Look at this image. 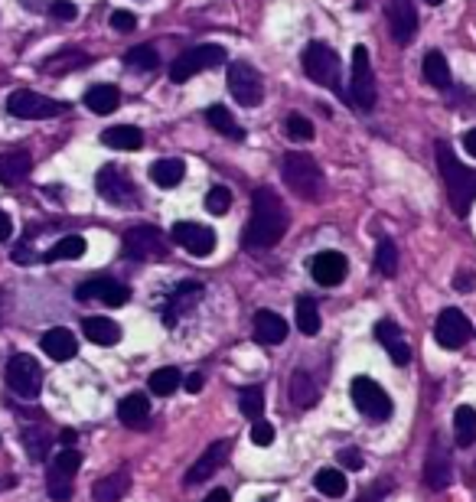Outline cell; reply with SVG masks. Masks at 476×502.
Returning <instances> with one entry per match:
<instances>
[{
	"label": "cell",
	"instance_id": "obj_1",
	"mask_svg": "<svg viewBox=\"0 0 476 502\" xmlns=\"http://www.w3.org/2000/svg\"><path fill=\"white\" fill-rule=\"evenodd\" d=\"M284 231H287L284 200L271 186H258L252 192V216H248V225H245V248L252 251L274 248L284 239Z\"/></svg>",
	"mask_w": 476,
	"mask_h": 502
},
{
	"label": "cell",
	"instance_id": "obj_2",
	"mask_svg": "<svg viewBox=\"0 0 476 502\" xmlns=\"http://www.w3.org/2000/svg\"><path fill=\"white\" fill-rule=\"evenodd\" d=\"M437 170H441V180L447 186L450 209H454V216L464 219L470 206L476 202V170L456 161V153L447 144H437Z\"/></svg>",
	"mask_w": 476,
	"mask_h": 502
},
{
	"label": "cell",
	"instance_id": "obj_3",
	"mask_svg": "<svg viewBox=\"0 0 476 502\" xmlns=\"http://www.w3.org/2000/svg\"><path fill=\"white\" fill-rule=\"evenodd\" d=\"M281 176L287 183V190L300 196L307 202H316L324 200L326 192V180H324V170H320V163L304 151H291L287 157L281 161Z\"/></svg>",
	"mask_w": 476,
	"mask_h": 502
},
{
	"label": "cell",
	"instance_id": "obj_4",
	"mask_svg": "<svg viewBox=\"0 0 476 502\" xmlns=\"http://www.w3.org/2000/svg\"><path fill=\"white\" fill-rule=\"evenodd\" d=\"M95 186H98V192L105 196V202H112V206H118V209H134V206H141V192H137L134 180L118 167V163H108V167H102V170L95 173Z\"/></svg>",
	"mask_w": 476,
	"mask_h": 502
},
{
	"label": "cell",
	"instance_id": "obj_5",
	"mask_svg": "<svg viewBox=\"0 0 476 502\" xmlns=\"http://www.w3.org/2000/svg\"><path fill=\"white\" fill-rule=\"evenodd\" d=\"M304 72H307V79L316 82V85L343 91V85H339V72H343V66H339V56H336L326 43H310V46H307Z\"/></svg>",
	"mask_w": 476,
	"mask_h": 502
},
{
	"label": "cell",
	"instance_id": "obj_6",
	"mask_svg": "<svg viewBox=\"0 0 476 502\" xmlns=\"http://www.w3.org/2000/svg\"><path fill=\"white\" fill-rule=\"evenodd\" d=\"M82 467V453L66 447L50 460V470H46V492H50L52 502H69L72 499V480Z\"/></svg>",
	"mask_w": 476,
	"mask_h": 502
},
{
	"label": "cell",
	"instance_id": "obj_7",
	"mask_svg": "<svg viewBox=\"0 0 476 502\" xmlns=\"http://www.w3.org/2000/svg\"><path fill=\"white\" fill-rule=\"evenodd\" d=\"M353 404L369 421H388L392 418V398L375 379H365V375H359L353 382Z\"/></svg>",
	"mask_w": 476,
	"mask_h": 502
},
{
	"label": "cell",
	"instance_id": "obj_8",
	"mask_svg": "<svg viewBox=\"0 0 476 502\" xmlns=\"http://www.w3.org/2000/svg\"><path fill=\"white\" fill-rule=\"evenodd\" d=\"M225 59V50L222 46H193V50H186L180 56V59L170 66V82H176V85H183V82L196 79L199 72L213 69V66H219V62Z\"/></svg>",
	"mask_w": 476,
	"mask_h": 502
},
{
	"label": "cell",
	"instance_id": "obj_9",
	"mask_svg": "<svg viewBox=\"0 0 476 502\" xmlns=\"http://www.w3.org/2000/svg\"><path fill=\"white\" fill-rule=\"evenodd\" d=\"M229 91L242 108H258L264 101V82L254 66L248 62H232L229 66Z\"/></svg>",
	"mask_w": 476,
	"mask_h": 502
},
{
	"label": "cell",
	"instance_id": "obj_10",
	"mask_svg": "<svg viewBox=\"0 0 476 502\" xmlns=\"http://www.w3.org/2000/svg\"><path fill=\"white\" fill-rule=\"evenodd\" d=\"M375 72H372V62H369V50L365 46H355L353 50V89H349V101H353L355 108L363 111H372L375 108Z\"/></svg>",
	"mask_w": 476,
	"mask_h": 502
},
{
	"label": "cell",
	"instance_id": "obj_11",
	"mask_svg": "<svg viewBox=\"0 0 476 502\" xmlns=\"http://www.w3.org/2000/svg\"><path fill=\"white\" fill-rule=\"evenodd\" d=\"M7 385L11 392H17L20 398H36L43 388V369L40 362L27 356V352H17L11 362H7Z\"/></svg>",
	"mask_w": 476,
	"mask_h": 502
},
{
	"label": "cell",
	"instance_id": "obj_12",
	"mask_svg": "<svg viewBox=\"0 0 476 502\" xmlns=\"http://www.w3.org/2000/svg\"><path fill=\"white\" fill-rule=\"evenodd\" d=\"M66 108H69V105L52 101V98H46V95H40V91H30V89L13 91L11 98H7V111H11L13 118H23V121L52 118V114H62Z\"/></svg>",
	"mask_w": 476,
	"mask_h": 502
},
{
	"label": "cell",
	"instance_id": "obj_13",
	"mask_svg": "<svg viewBox=\"0 0 476 502\" xmlns=\"http://www.w3.org/2000/svg\"><path fill=\"white\" fill-rule=\"evenodd\" d=\"M124 258H134V262H151L157 255H163V239L157 225H134L131 231H124L121 241Z\"/></svg>",
	"mask_w": 476,
	"mask_h": 502
},
{
	"label": "cell",
	"instance_id": "obj_14",
	"mask_svg": "<svg viewBox=\"0 0 476 502\" xmlns=\"http://www.w3.org/2000/svg\"><path fill=\"white\" fill-rule=\"evenodd\" d=\"M470 336H473V326H470V320H466L464 313L456 310V307L441 310V317L434 323V340L444 349H464L466 342H470Z\"/></svg>",
	"mask_w": 476,
	"mask_h": 502
},
{
	"label": "cell",
	"instance_id": "obj_15",
	"mask_svg": "<svg viewBox=\"0 0 476 502\" xmlns=\"http://www.w3.org/2000/svg\"><path fill=\"white\" fill-rule=\"evenodd\" d=\"M173 241L190 251L193 258H209L215 251V231L209 225H199V222H176Z\"/></svg>",
	"mask_w": 476,
	"mask_h": 502
},
{
	"label": "cell",
	"instance_id": "obj_16",
	"mask_svg": "<svg viewBox=\"0 0 476 502\" xmlns=\"http://www.w3.org/2000/svg\"><path fill=\"white\" fill-rule=\"evenodd\" d=\"M386 17H388V30H392V40L398 46H411L417 33V11L411 0H388L386 4Z\"/></svg>",
	"mask_w": 476,
	"mask_h": 502
},
{
	"label": "cell",
	"instance_id": "obj_17",
	"mask_svg": "<svg viewBox=\"0 0 476 502\" xmlns=\"http://www.w3.org/2000/svg\"><path fill=\"white\" fill-rule=\"evenodd\" d=\"M75 297H79V301L108 303V307H124V303L131 301V291H128V284L112 281V278H91V281L79 284Z\"/></svg>",
	"mask_w": 476,
	"mask_h": 502
},
{
	"label": "cell",
	"instance_id": "obj_18",
	"mask_svg": "<svg viewBox=\"0 0 476 502\" xmlns=\"http://www.w3.org/2000/svg\"><path fill=\"white\" fill-rule=\"evenodd\" d=\"M203 294H206L203 284H196V281L180 284V287L167 297V303H163V323H167V326H176L183 313H190L196 303L203 301Z\"/></svg>",
	"mask_w": 476,
	"mask_h": 502
},
{
	"label": "cell",
	"instance_id": "obj_19",
	"mask_svg": "<svg viewBox=\"0 0 476 502\" xmlns=\"http://www.w3.org/2000/svg\"><path fill=\"white\" fill-rule=\"evenodd\" d=\"M310 274H314L316 284H324V287H336V284L346 281V274H349V262H346L339 251H320L314 262H310Z\"/></svg>",
	"mask_w": 476,
	"mask_h": 502
},
{
	"label": "cell",
	"instance_id": "obj_20",
	"mask_svg": "<svg viewBox=\"0 0 476 502\" xmlns=\"http://www.w3.org/2000/svg\"><path fill=\"white\" fill-rule=\"evenodd\" d=\"M229 451H232V443L229 441H215L213 447H206L203 457L190 467V473H186V482H206L213 480V473L222 467L225 460H229Z\"/></svg>",
	"mask_w": 476,
	"mask_h": 502
},
{
	"label": "cell",
	"instance_id": "obj_21",
	"mask_svg": "<svg viewBox=\"0 0 476 502\" xmlns=\"http://www.w3.org/2000/svg\"><path fill=\"white\" fill-rule=\"evenodd\" d=\"M454 480V467H450V453L441 447V443H431V453H427L425 463V482L431 490H447Z\"/></svg>",
	"mask_w": 476,
	"mask_h": 502
},
{
	"label": "cell",
	"instance_id": "obj_22",
	"mask_svg": "<svg viewBox=\"0 0 476 502\" xmlns=\"http://www.w3.org/2000/svg\"><path fill=\"white\" fill-rule=\"evenodd\" d=\"M375 340L386 346V352L392 356L395 365H408V362H411V346H408L405 336H402V330H398L392 320L375 323Z\"/></svg>",
	"mask_w": 476,
	"mask_h": 502
},
{
	"label": "cell",
	"instance_id": "obj_23",
	"mask_svg": "<svg viewBox=\"0 0 476 502\" xmlns=\"http://www.w3.org/2000/svg\"><path fill=\"white\" fill-rule=\"evenodd\" d=\"M30 170H33L30 151L17 147V151L0 153V183H4V186H17V183H23L27 176H30Z\"/></svg>",
	"mask_w": 476,
	"mask_h": 502
},
{
	"label": "cell",
	"instance_id": "obj_24",
	"mask_svg": "<svg viewBox=\"0 0 476 502\" xmlns=\"http://www.w3.org/2000/svg\"><path fill=\"white\" fill-rule=\"evenodd\" d=\"M40 346L52 362H69L72 356L79 352V340H75V333L66 330V326H56V330L46 333V336L40 340Z\"/></svg>",
	"mask_w": 476,
	"mask_h": 502
},
{
	"label": "cell",
	"instance_id": "obj_25",
	"mask_svg": "<svg viewBox=\"0 0 476 502\" xmlns=\"http://www.w3.org/2000/svg\"><path fill=\"white\" fill-rule=\"evenodd\" d=\"M254 340L264 346H277L287 340V323L284 317H277L274 310H258L254 313Z\"/></svg>",
	"mask_w": 476,
	"mask_h": 502
},
{
	"label": "cell",
	"instance_id": "obj_26",
	"mask_svg": "<svg viewBox=\"0 0 476 502\" xmlns=\"http://www.w3.org/2000/svg\"><path fill=\"white\" fill-rule=\"evenodd\" d=\"M102 144L112 151H141L144 147V131L134 124H114L108 131H102Z\"/></svg>",
	"mask_w": 476,
	"mask_h": 502
},
{
	"label": "cell",
	"instance_id": "obj_27",
	"mask_svg": "<svg viewBox=\"0 0 476 502\" xmlns=\"http://www.w3.org/2000/svg\"><path fill=\"white\" fill-rule=\"evenodd\" d=\"M82 333L95 346H114V342L121 340V326L114 320H108V317H89V320H82Z\"/></svg>",
	"mask_w": 476,
	"mask_h": 502
},
{
	"label": "cell",
	"instance_id": "obj_28",
	"mask_svg": "<svg viewBox=\"0 0 476 502\" xmlns=\"http://www.w3.org/2000/svg\"><path fill=\"white\" fill-rule=\"evenodd\" d=\"M118 418H121L124 427H144V424L151 421V402H147V395L134 392L128 395V398H121Z\"/></svg>",
	"mask_w": 476,
	"mask_h": 502
},
{
	"label": "cell",
	"instance_id": "obj_29",
	"mask_svg": "<svg viewBox=\"0 0 476 502\" xmlns=\"http://www.w3.org/2000/svg\"><path fill=\"white\" fill-rule=\"evenodd\" d=\"M206 121H209L213 131H219L222 137H229V141H245V128L232 118V111L225 108V105L206 108Z\"/></svg>",
	"mask_w": 476,
	"mask_h": 502
},
{
	"label": "cell",
	"instance_id": "obj_30",
	"mask_svg": "<svg viewBox=\"0 0 476 502\" xmlns=\"http://www.w3.org/2000/svg\"><path fill=\"white\" fill-rule=\"evenodd\" d=\"M287 398L294 408H310V404L320 398V385L307 375V372H294L291 375V385H287Z\"/></svg>",
	"mask_w": 476,
	"mask_h": 502
},
{
	"label": "cell",
	"instance_id": "obj_31",
	"mask_svg": "<svg viewBox=\"0 0 476 502\" xmlns=\"http://www.w3.org/2000/svg\"><path fill=\"white\" fill-rule=\"evenodd\" d=\"M186 176V163L180 157H167V161L151 163V180L160 186V190H173L180 186V180Z\"/></svg>",
	"mask_w": 476,
	"mask_h": 502
},
{
	"label": "cell",
	"instance_id": "obj_32",
	"mask_svg": "<svg viewBox=\"0 0 476 502\" xmlns=\"http://www.w3.org/2000/svg\"><path fill=\"white\" fill-rule=\"evenodd\" d=\"M85 105L95 114H112L121 105V89L118 85H91L89 95H85Z\"/></svg>",
	"mask_w": 476,
	"mask_h": 502
},
{
	"label": "cell",
	"instance_id": "obj_33",
	"mask_svg": "<svg viewBox=\"0 0 476 502\" xmlns=\"http://www.w3.org/2000/svg\"><path fill=\"white\" fill-rule=\"evenodd\" d=\"M89 62H91L89 52L62 50V52H56V56H50V59L43 62V72H46V75H66V72H75V69H82V66H89Z\"/></svg>",
	"mask_w": 476,
	"mask_h": 502
},
{
	"label": "cell",
	"instance_id": "obj_34",
	"mask_svg": "<svg viewBox=\"0 0 476 502\" xmlns=\"http://www.w3.org/2000/svg\"><path fill=\"white\" fill-rule=\"evenodd\" d=\"M20 441H23V447H27V453H30V460H46L50 457V447H52V434L46 431V427H23V434H20Z\"/></svg>",
	"mask_w": 476,
	"mask_h": 502
},
{
	"label": "cell",
	"instance_id": "obj_35",
	"mask_svg": "<svg viewBox=\"0 0 476 502\" xmlns=\"http://www.w3.org/2000/svg\"><path fill=\"white\" fill-rule=\"evenodd\" d=\"M314 486L316 492H324L326 499H339L346 490H349V482H346V473L336 470V467H326L314 476Z\"/></svg>",
	"mask_w": 476,
	"mask_h": 502
},
{
	"label": "cell",
	"instance_id": "obj_36",
	"mask_svg": "<svg viewBox=\"0 0 476 502\" xmlns=\"http://www.w3.org/2000/svg\"><path fill=\"white\" fill-rule=\"evenodd\" d=\"M128 492V473H112V476H102V480L95 482V490H91V496H95V502H118Z\"/></svg>",
	"mask_w": 476,
	"mask_h": 502
},
{
	"label": "cell",
	"instance_id": "obj_37",
	"mask_svg": "<svg viewBox=\"0 0 476 502\" xmlns=\"http://www.w3.org/2000/svg\"><path fill=\"white\" fill-rule=\"evenodd\" d=\"M124 66L134 72H153V69H160V52L153 50L151 43H141V46H134V50L124 52Z\"/></svg>",
	"mask_w": 476,
	"mask_h": 502
},
{
	"label": "cell",
	"instance_id": "obj_38",
	"mask_svg": "<svg viewBox=\"0 0 476 502\" xmlns=\"http://www.w3.org/2000/svg\"><path fill=\"white\" fill-rule=\"evenodd\" d=\"M85 251H89V245H85L82 235H66V239L56 241V245L46 251V262H75Z\"/></svg>",
	"mask_w": 476,
	"mask_h": 502
},
{
	"label": "cell",
	"instance_id": "obj_39",
	"mask_svg": "<svg viewBox=\"0 0 476 502\" xmlns=\"http://www.w3.org/2000/svg\"><path fill=\"white\" fill-rule=\"evenodd\" d=\"M454 434L460 447H470L476 441V412L470 404H460L454 412Z\"/></svg>",
	"mask_w": 476,
	"mask_h": 502
},
{
	"label": "cell",
	"instance_id": "obj_40",
	"mask_svg": "<svg viewBox=\"0 0 476 502\" xmlns=\"http://www.w3.org/2000/svg\"><path fill=\"white\" fill-rule=\"evenodd\" d=\"M294 317H297V330L304 333V336H316L320 333V310H316V303L310 301V297H300L297 301V310H294Z\"/></svg>",
	"mask_w": 476,
	"mask_h": 502
},
{
	"label": "cell",
	"instance_id": "obj_41",
	"mask_svg": "<svg viewBox=\"0 0 476 502\" xmlns=\"http://www.w3.org/2000/svg\"><path fill=\"white\" fill-rule=\"evenodd\" d=\"M151 392L153 395H160V398H170L176 388L183 385V375H180V369H173V365H167V369H157L151 375Z\"/></svg>",
	"mask_w": 476,
	"mask_h": 502
},
{
	"label": "cell",
	"instance_id": "obj_42",
	"mask_svg": "<svg viewBox=\"0 0 476 502\" xmlns=\"http://www.w3.org/2000/svg\"><path fill=\"white\" fill-rule=\"evenodd\" d=\"M425 79L431 82L434 89H447V85H450V66H447V59L437 50L425 56Z\"/></svg>",
	"mask_w": 476,
	"mask_h": 502
},
{
	"label": "cell",
	"instance_id": "obj_43",
	"mask_svg": "<svg viewBox=\"0 0 476 502\" xmlns=\"http://www.w3.org/2000/svg\"><path fill=\"white\" fill-rule=\"evenodd\" d=\"M238 408H242L245 418H252V421H261V414H264V388H258V385H248V388H242V392H238Z\"/></svg>",
	"mask_w": 476,
	"mask_h": 502
},
{
	"label": "cell",
	"instance_id": "obj_44",
	"mask_svg": "<svg viewBox=\"0 0 476 502\" xmlns=\"http://www.w3.org/2000/svg\"><path fill=\"white\" fill-rule=\"evenodd\" d=\"M375 268L386 274V278H395V271H398V248H395V241H388V239L378 241V251H375Z\"/></svg>",
	"mask_w": 476,
	"mask_h": 502
},
{
	"label": "cell",
	"instance_id": "obj_45",
	"mask_svg": "<svg viewBox=\"0 0 476 502\" xmlns=\"http://www.w3.org/2000/svg\"><path fill=\"white\" fill-rule=\"evenodd\" d=\"M284 134L291 137V141H310L314 137V121H307L304 114H287L284 118Z\"/></svg>",
	"mask_w": 476,
	"mask_h": 502
},
{
	"label": "cell",
	"instance_id": "obj_46",
	"mask_svg": "<svg viewBox=\"0 0 476 502\" xmlns=\"http://www.w3.org/2000/svg\"><path fill=\"white\" fill-rule=\"evenodd\" d=\"M206 209L213 212V216H225V212L232 209V192L225 190V186H213V190L206 192Z\"/></svg>",
	"mask_w": 476,
	"mask_h": 502
},
{
	"label": "cell",
	"instance_id": "obj_47",
	"mask_svg": "<svg viewBox=\"0 0 476 502\" xmlns=\"http://www.w3.org/2000/svg\"><path fill=\"white\" fill-rule=\"evenodd\" d=\"M252 443H258V447H271L274 443V424L254 421L252 424Z\"/></svg>",
	"mask_w": 476,
	"mask_h": 502
},
{
	"label": "cell",
	"instance_id": "obj_48",
	"mask_svg": "<svg viewBox=\"0 0 476 502\" xmlns=\"http://www.w3.org/2000/svg\"><path fill=\"white\" fill-rule=\"evenodd\" d=\"M50 13L56 17V20H62V23H69V20H75V17H79L75 4H69V0H52V4H50Z\"/></svg>",
	"mask_w": 476,
	"mask_h": 502
},
{
	"label": "cell",
	"instance_id": "obj_49",
	"mask_svg": "<svg viewBox=\"0 0 476 502\" xmlns=\"http://www.w3.org/2000/svg\"><path fill=\"white\" fill-rule=\"evenodd\" d=\"M112 27L118 33H134V27H137V17H134L131 11H114L112 13Z\"/></svg>",
	"mask_w": 476,
	"mask_h": 502
},
{
	"label": "cell",
	"instance_id": "obj_50",
	"mask_svg": "<svg viewBox=\"0 0 476 502\" xmlns=\"http://www.w3.org/2000/svg\"><path fill=\"white\" fill-rule=\"evenodd\" d=\"M339 463H343L346 470H363V467H365L363 453L355 451V447H349V451H339Z\"/></svg>",
	"mask_w": 476,
	"mask_h": 502
},
{
	"label": "cell",
	"instance_id": "obj_51",
	"mask_svg": "<svg viewBox=\"0 0 476 502\" xmlns=\"http://www.w3.org/2000/svg\"><path fill=\"white\" fill-rule=\"evenodd\" d=\"M454 287H456V291H460V294H470V291H473V287H476V274L460 271V274H456V278H454Z\"/></svg>",
	"mask_w": 476,
	"mask_h": 502
},
{
	"label": "cell",
	"instance_id": "obj_52",
	"mask_svg": "<svg viewBox=\"0 0 476 502\" xmlns=\"http://www.w3.org/2000/svg\"><path fill=\"white\" fill-rule=\"evenodd\" d=\"M183 385H186V392L199 395V392H203L206 379H203V375H199V372H193V375H186V382H183Z\"/></svg>",
	"mask_w": 476,
	"mask_h": 502
},
{
	"label": "cell",
	"instance_id": "obj_53",
	"mask_svg": "<svg viewBox=\"0 0 476 502\" xmlns=\"http://www.w3.org/2000/svg\"><path fill=\"white\" fill-rule=\"evenodd\" d=\"M11 231H13L11 216H7V212L0 209V241H7V239H11Z\"/></svg>",
	"mask_w": 476,
	"mask_h": 502
},
{
	"label": "cell",
	"instance_id": "obj_54",
	"mask_svg": "<svg viewBox=\"0 0 476 502\" xmlns=\"http://www.w3.org/2000/svg\"><path fill=\"white\" fill-rule=\"evenodd\" d=\"M464 147L470 157H476V128H470V131L464 134Z\"/></svg>",
	"mask_w": 476,
	"mask_h": 502
},
{
	"label": "cell",
	"instance_id": "obj_55",
	"mask_svg": "<svg viewBox=\"0 0 476 502\" xmlns=\"http://www.w3.org/2000/svg\"><path fill=\"white\" fill-rule=\"evenodd\" d=\"M203 502H229V492H225V490H213Z\"/></svg>",
	"mask_w": 476,
	"mask_h": 502
},
{
	"label": "cell",
	"instance_id": "obj_56",
	"mask_svg": "<svg viewBox=\"0 0 476 502\" xmlns=\"http://www.w3.org/2000/svg\"><path fill=\"white\" fill-rule=\"evenodd\" d=\"M59 437H62V443H66V447H72V441H75V431H69V427H66Z\"/></svg>",
	"mask_w": 476,
	"mask_h": 502
},
{
	"label": "cell",
	"instance_id": "obj_57",
	"mask_svg": "<svg viewBox=\"0 0 476 502\" xmlns=\"http://www.w3.org/2000/svg\"><path fill=\"white\" fill-rule=\"evenodd\" d=\"M13 482H17V480H13V476H7V480H0V490H13Z\"/></svg>",
	"mask_w": 476,
	"mask_h": 502
},
{
	"label": "cell",
	"instance_id": "obj_58",
	"mask_svg": "<svg viewBox=\"0 0 476 502\" xmlns=\"http://www.w3.org/2000/svg\"><path fill=\"white\" fill-rule=\"evenodd\" d=\"M425 4H431V7H441V4H444V0H425Z\"/></svg>",
	"mask_w": 476,
	"mask_h": 502
},
{
	"label": "cell",
	"instance_id": "obj_59",
	"mask_svg": "<svg viewBox=\"0 0 476 502\" xmlns=\"http://www.w3.org/2000/svg\"><path fill=\"white\" fill-rule=\"evenodd\" d=\"M261 502H264V499H261Z\"/></svg>",
	"mask_w": 476,
	"mask_h": 502
}]
</instances>
